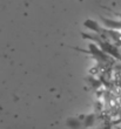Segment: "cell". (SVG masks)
<instances>
[{
  "instance_id": "cell-1",
  "label": "cell",
  "mask_w": 121,
  "mask_h": 129,
  "mask_svg": "<svg viewBox=\"0 0 121 129\" xmlns=\"http://www.w3.org/2000/svg\"><path fill=\"white\" fill-rule=\"evenodd\" d=\"M88 53L95 61L92 69L93 81L104 87H120L121 60L106 54L95 44L88 45Z\"/></svg>"
},
{
  "instance_id": "cell-2",
  "label": "cell",
  "mask_w": 121,
  "mask_h": 129,
  "mask_svg": "<svg viewBox=\"0 0 121 129\" xmlns=\"http://www.w3.org/2000/svg\"><path fill=\"white\" fill-rule=\"evenodd\" d=\"M85 27L88 33H82V37L87 40L93 41L98 47L106 54L115 56L121 60V34L115 31L107 29L101 25L96 24L93 20H87L85 22Z\"/></svg>"
}]
</instances>
